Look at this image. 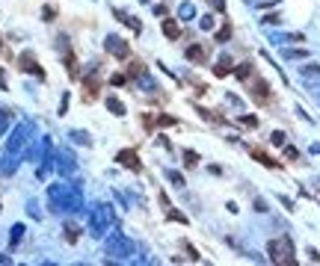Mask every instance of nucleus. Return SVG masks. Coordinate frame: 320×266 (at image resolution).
<instances>
[{
	"instance_id": "2",
	"label": "nucleus",
	"mask_w": 320,
	"mask_h": 266,
	"mask_svg": "<svg viewBox=\"0 0 320 266\" xmlns=\"http://www.w3.org/2000/svg\"><path fill=\"white\" fill-rule=\"evenodd\" d=\"M166 36H178V27L175 24H166Z\"/></svg>"
},
{
	"instance_id": "1",
	"label": "nucleus",
	"mask_w": 320,
	"mask_h": 266,
	"mask_svg": "<svg viewBox=\"0 0 320 266\" xmlns=\"http://www.w3.org/2000/svg\"><path fill=\"white\" fill-rule=\"evenodd\" d=\"M119 163H122V166H130L133 168V172H139V163H136V154H133V151H122V154H119Z\"/></svg>"
}]
</instances>
